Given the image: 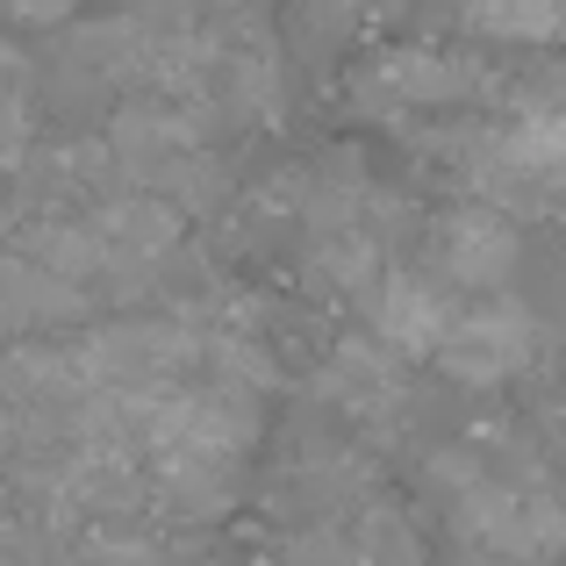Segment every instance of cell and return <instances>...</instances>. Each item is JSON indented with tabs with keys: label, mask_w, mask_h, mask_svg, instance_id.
I'll return each mask as SVG.
<instances>
[{
	"label": "cell",
	"mask_w": 566,
	"mask_h": 566,
	"mask_svg": "<svg viewBox=\"0 0 566 566\" xmlns=\"http://www.w3.org/2000/svg\"><path fill=\"white\" fill-rule=\"evenodd\" d=\"M467 187L502 216H553L566 201V115L516 108L502 129L467 137Z\"/></svg>",
	"instance_id": "6da1fadb"
},
{
	"label": "cell",
	"mask_w": 566,
	"mask_h": 566,
	"mask_svg": "<svg viewBox=\"0 0 566 566\" xmlns=\"http://www.w3.org/2000/svg\"><path fill=\"white\" fill-rule=\"evenodd\" d=\"M287 566H366V559H359V545H352V524L323 516V524H308V531L287 538Z\"/></svg>",
	"instance_id": "7c38bea8"
},
{
	"label": "cell",
	"mask_w": 566,
	"mask_h": 566,
	"mask_svg": "<svg viewBox=\"0 0 566 566\" xmlns=\"http://www.w3.org/2000/svg\"><path fill=\"white\" fill-rule=\"evenodd\" d=\"M352 545H359L366 566H423V545H416L409 516H401L395 502H359V516H352Z\"/></svg>",
	"instance_id": "8fae6325"
},
{
	"label": "cell",
	"mask_w": 566,
	"mask_h": 566,
	"mask_svg": "<svg viewBox=\"0 0 566 566\" xmlns=\"http://www.w3.org/2000/svg\"><path fill=\"white\" fill-rule=\"evenodd\" d=\"M359 308H366V331H374L387 352L430 359L444 323H452V308H459V294L444 287L438 273H423V265H380L374 287L359 294Z\"/></svg>",
	"instance_id": "52a82bcc"
},
{
	"label": "cell",
	"mask_w": 566,
	"mask_h": 566,
	"mask_svg": "<svg viewBox=\"0 0 566 566\" xmlns=\"http://www.w3.org/2000/svg\"><path fill=\"white\" fill-rule=\"evenodd\" d=\"M80 366L94 380V395H166V387H180L201 366V345H193V323L123 316L86 337Z\"/></svg>",
	"instance_id": "3957f363"
},
{
	"label": "cell",
	"mask_w": 566,
	"mask_h": 566,
	"mask_svg": "<svg viewBox=\"0 0 566 566\" xmlns=\"http://www.w3.org/2000/svg\"><path fill=\"white\" fill-rule=\"evenodd\" d=\"M316 395L331 401V409L359 416V423H380V416H395L401 401H409V374H401V352H387L374 331L337 337V345L323 352V366H316Z\"/></svg>",
	"instance_id": "ba28073f"
},
{
	"label": "cell",
	"mask_w": 566,
	"mask_h": 566,
	"mask_svg": "<svg viewBox=\"0 0 566 566\" xmlns=\"http://www.w3.org/2000/svg\"><path fill=\"white\" fill-rule=\"evenodd\" d=\"M531 359H538V316L524 302H502V294H488L473 308H452L438 352H430V366L452 387H473V395L516 380Z\"/></svg>",
	"instance_id": "277c9868"
},
{
	"label": "cell",
	"mask_w": 566,
	"mask_h": 566,
	"mask_svg": "<svg viewBox=\"0 0 566 566\" xmlns=\"http://www.w3.org/2000/svg\"><path fill=\"white\" fill-rule=\"evenodd\" d=\"M459 22L495 43H566V0H459Z\"/></svg>",
	"instance_id": "30bf717a"
},
{
	"label": "cell",
	"mask_w": 566,
	"mask_h": 566,
	"mask_svg": "<svg viewBox=\"0 0 566 566\" xmlns=\"http://www.w3.org/2000/svg\"><path fill=\"white\" fill-rule=\"evenodd\" d=\"M57 566H172V545L151 516H94L57 538Z\"/></svg>",
	"instance_id": "9c48e42d"
},
{
	"label": "cell",
	"mask_w": 566,
	"mask_h": 566,
	"mask_svg": "<svg viewBox=\"0 0 566 566\" xmlns=\"http://www.w3.org/2000/svg\"><path fill=\"white\" fill-rule=\"evenodd\" d=\"M481 80H488V72L473 65V57L401 43V51H380L374 65L352 80V94H359L374 115H438V108L473 101V94H481Z\"/></svg>",
	"instance_id": "8992f818"
},
{
	"label": "cell",
	"mask_w": 566,
	"mask_h": 566,
	"mask_svg": "<svg viewBox=\"0 0 566 566\" xmlns=\"http://www.w3.org/2000/svg\"><path fill=\"white\" fill-rule=\"evenodd\" d=\"M452 502V524L467 531V545H481L488 559L510 566H553L566 553V502L559 488H524V481H495V473H473Z\"/></svg>",
	"instance_id": "7a4b0ae2"
},
{
	"label": "cell",
	"mask_w": 566,
	"mask_h": 566,
	"mask_svg": "<svg viewBox=\"0 0 566 566\" xmlns=\"http://www.w3.org/2000/svg\"><path fill=\"white\" fill-rule=\"evenodd\" d=\"M516 265H524V230H516V216H502V208L467 201V208H444V216L430 222V273H438L444 287L495 294V287L516 280Z\"/></svg>",
	"instance_id": "5b68a950"
},
{
	"label": "cell",
	"mask_w": 566,
	"mask_h": 566,
	"mask_svg": "<svg viewBox=\"0 0 566 566\" xmlns=\"http://www.w3.org/2000/svg\"><path fill=\"white\" fill-rule=\"evenodd\" d=\"M14 222H22V216H14V208L0 201V259H8V251H14Z\"/></svg>",
	"instance_id": "5bb4252c"
},
{
	"label": "cell",
	"mask_w": 566,
	"mask_h": 566,
	"mask_svg": "<svg viewBox=\"0 0 566 566\" xmlns=\"http://www.w3.org/2000/svg\"><path fill=\"white\" fill-rule=\"evenodd\" d=\"M72 8L80 0H8V14H22V22H65Z\"/></svg>",
	"instance_id": "4fadbf2b"
}]
</instances>
